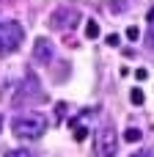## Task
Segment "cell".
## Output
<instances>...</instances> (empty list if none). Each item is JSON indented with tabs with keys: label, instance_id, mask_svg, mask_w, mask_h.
<instances>
[{
	"label": "cell",
	"instance_id": "2",
	"mask_svg": "<svg viewBox=\"0 0 154 157\" xmlns=\"http://www.w3.org/2000/svg\"><path fill=\"white\" fill-rule=\"evenodd\" d=\"M22 39H25V28H22L17 19H6V22H0V55H11V52H17L19 44H22Z\"/></svg>",
	"mask_w": 154,
	"mask_h": 157
},
{
	"label": "cell",
	"instance_id": "3",
	"mask_svg": "<svg viewBox=\"0 0 154 157\" xmlns=\"http://www.w3.org/2000/svg\"><path fill=\"white\" fill-rule=\"evenodd\" d=\"M41 99H44L41 83H39V77L33 72H28L25 75V83L19 86V94L14 97V105L19 108V105H33V102H41Z\"/></svg>",
	"mask_w": 154,
	"mask_h": 157
},
{
	"label": "cell",
	"instance_id": "7",
	"mask_svg": "<svg viewBox=\"0 0 154 157\" xmlns=\"http://www.w3.org/2000/svg\"><path fill=\"white\" fill-rule=\"evenodd\" d=\"M132 6H135V0H110V3H107L110 14H127Z\"/></svg>",
	"mask_w": 154,
	"mask_h": 157
},
{
	"label": "cell",
	"instance_id": "19",
	"mask_svg": "<svg viewBox=\"0 0 154 157\" xmlns=\"http://www.w3.org/2000/svg\"><path fill=\"white\" fill-rule=\"evenodd\" d=\"M154 19V8H149V22H152Z\"/></svg>",
	"mask_w": 154,
	"mask_h": 157
},
{
	"label": "cell",
	"instance_id": "4",
	"mask_svg": "<svg viewBox=\"0 0 154 157\" xmlns=\"http://www.w3.org/2000/svg\"><path fill=\"white\" fill-rule=\"evenodd\" d=\"M116 152H118V135H116V130L110 124L99 127L96 130V155L99 157H116Z\"/></svg>",
	"mask_w": 154,
	"mask_h": 157
},
{
	"label": "cell",
	"instance_id": "6",
	"mask_svg": "<svg viewBox=\"0 0 154 157\" xmlns=\"http://www.w3.org/2000/svg\"><path fill=\"white\" fill-rule=\"evenodd\" d=\"M52 55H55L52 41H50V39H44V36H39V39L33 41V61H36V63H50V61H52Z\"/></svg>",
	"mask_w": 154,
	"mask_h": 157
},
{
	"label": "cell",
	"instance_id": "16",
	"mask_svg": "<svg viewBox=\"0 0 154 157\" xmlns=\"http://www.w3.org/2000/svg\"><path fill=\"white\" fill-rule=\"evenodd\" d=\"M118 41H121V39H118L116 33H110V36H107V44H110V47H118Z\"/></svg>",
	"mask_w": 154,
	"mask_h": 157
},
{
	"label": "cell",
	"instance_id": "10",
	"mask_svg": "<svg viewBox=\"0 0 154 157\" xmlns=\"http://www.w3.org/2000/svg\"><path fill=\"white\" fill-rule=\"evenodd\" d=\"M130 99H132V105H143V91L141 88H132L130 91Z\"/></svg>",
	"mask_w": 154,
	"mask_h": 157
},
{
	"label": "cell",
	"instance_id": "1",
	"mask_svg": "<svg viewBox=\"0 0 154 157\" xmlns=\"http://www.w3.org/2000/svg\"><path fill=\"white\" fill-rule=\"evenodd\" d=\"M11 130H14L17 138L36 141V138H41V135L47 132V119H44L41 113H33V110H28V113H17V116L11 119Z\"/></svg>",
	"mask_w": 154,
	"mask_h": 157
},
{
	"label": "cell",
	"instance_id": "15",
	"mask_svg": "<svg viewBox=\"0 0 154 157\" xmlns=\"http://www.w3.org/2000/svg\"><path fill=\"white\" fill-rule=\"evenodd\" d=\"M130 157H154V152H149V149H141V152H132Z\"/></svg>",
	"mask_w": 154,
	"mask_h": 157
},
{
	"label": "cell",
	"instance_id": "12",
	"mask_svg": "<svg viewBox=\"0 0 154 157\" xmlns=\"http://www.w3.org/2000/svg\"><path fill=\"white\" fill-rule=\"evenodd\" d=\"M138 36H141V30H138L135 25H130V28H127V39H130V41H135Z\"/></svg>",
	"mask_w": 154,
	"mask_h": 157
},
{
	"label": "cell",
	"instance_id": "20",
	"mask_svg": "<svg viewBox=\"0 0 154 157\" xmlns=\"http://www.w3.org/2000/svg\"><path fill=\"white\" fill-rule=\"evenodd\" d=\"M0 130H3V116H0Z\"/></svg>",
	"mask_w": 154,
	"mask_h": 157
},
{
	"label": "cell",
	"instance_id": "9",
	"mask_svg": "<svg viewBox=\"0 0 154 157\" xmlns=\"http://www.w3.org/2000/svg\"><path fill=\"white\" fill-rule=\"evenodd\" d=\"M141 138H143V132H141L138 127H130V130L124 132V141H130V144H138Z\"/></svg>",
	"mask_w": 154,
	"mask_h": 157
},
{
	"label": "cell",
	"instance_id": "11",
	"mask_svg": "<svg viewBox=\"0 0 154 157\" xmlns=\"http://www.w3.org/2000/svg\"><path fill=\"white\" fill-rule=\"evenodd\" d=\"M6 157H33L28 149H11V152H6Z\"/></svg>",
	"mask_w": 154,
	"mask_h": 157
},
{
	"label": "cell",
	"instance_id": "17",
	"mask_svg": "<svg viewBox=\"0 0 154 157\" xmlns=\"http://www.w3.org/2000/svg\"><path fill=\"white\" fill-rule=\"evenodd\" d=\"M55 110H58V119H63V116H66V105H63V102H58V105H55Z\"/></svg>",
	"mask_w": 154,
	"mask_h": 157
},
{
	"label": "cell",
	"instance_id": "18",
	"mask_svg": "<svg viewBox=\"0 0 154 157\" xmlns=\"http://www.w3.org/2000/svg\"><path fill=\"white\" fill-rule=\"evenodd\" d=\"M135 77H138V80H146V77H149V72H146V69H138V72H135Z\"/></svg>",
	"mask_w": 154,
	"mask_h": 157
},
{
	"label": "cell",
	"instance_id": "8",
	"mask_svg": "<svg viewBox=\"0 0 154 157\" xmlns=\"http://www.w3.org/2000/svg\"><path fill=\"white\" fill-rule=\"evenodd\" d=\"M99 36V22L96 19H88L85 22V39H96Z\"/></svg>",
	"mask_w": 154,
	"mask_h": 157
},
{
	"label": "cell",
	"instance_id": "14",
	"mask_svg": "<svg viewBox=\"0 0 154 157\" xmlns=\"http://www.w3.org/2000/svg\"><path fill=\"white\" fill-rule=\"evenodd\" d=\"M85 135H88L85 127H74V138H77V141H85Z\"/></svg>",
	"mask_w": 154,
	"mask_h": 157
},
{
	"label": "cell",
	"instance_id": "5",
	"mask_svg": "<svg viewBox=\"0 0 154 157\" xmlns=\"http://www.w3.org/2000/svg\"><path fill=\"white\" fill-rule=\"evenodd\" d=\"M77 22H80V11L72 6H58L50 17V28H55V30H72V28H77Z\"/></svg>",
	"mask_w": 154,
	"mask_h": 157
},
{
	"label": "cell",
	"instance_id": "13",
	"mask_svg": "<svg viewBox=\"0 0 154 157\" xmlns=\"http://www.w3.org/2000/svg\"><path fill=\"white\" fill-rule=\"evenodd\" d=\"M146 44L154 50V19H152V25H149V33H146Z\"/></svg>",
	"mask_w": 154,
	"mask_h": 157
}]
</instances>
